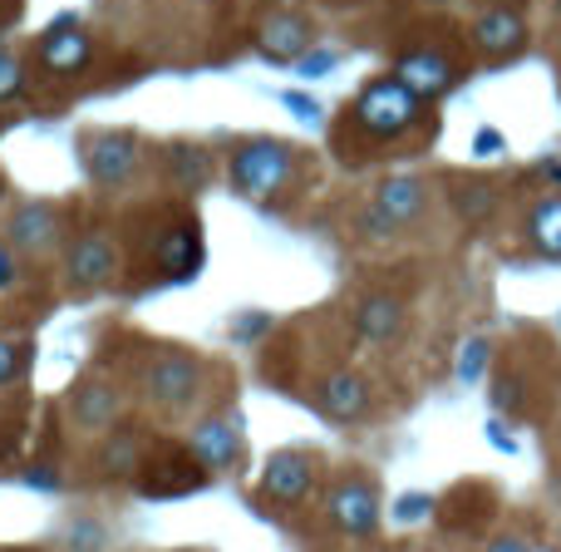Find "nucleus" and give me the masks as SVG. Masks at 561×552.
Segmentation results:
<instances>
[{
	"mask_svg": "<svg viewBox=\"0 0 561 552\" xmlns=\"http://www.w3.org/2000/svg\"><path fill=\"white\" fill-rule=\"evenodd\" d=\"M280 104H286L296 119H306V124H316V119H320V104L310 94H300V89H286V94H280Z\"/></svg>",
	"mask_w": 561,
	"mask_h": 552,
	"instance_id": "obj_29",
	"label": "nucleus"
},
{
	"mask_svg": "<svg viewBox=\"0 0 561 552\" xmlns=\"http://www.w3.org/2000/svg\"><path fill=\"white\" fill-rule=\"evenodd\" d=\"M369 207H375L389 227H409V223H419V217H424L428 188L419 183V178H389V183L375 188V203H369Z\"/></svg>",
	"mask_w": 561,
	"mask_h": 552,
	"instance_id": "obj_14",
	"label": "nucleus"
},
{
	"mask_svg": "<svg viewBox=\"0 0 561 552\" xmlns=\"http://www.w3.org/2000/svg\"><path fill=\"white\" fill-rule=\"evenodd\" d=\"M316 399L335 425H355V419H365V409H369V385H365V375H355V370H335V375L320 380Z\"/></svg>",
	"mask_w": 561,
	"mask_h": 552,
	"instance_id": "obj_13",
	"label": "nucleus"
},
{
	"mask_svg": "<svg viewBox=\"0 0 561 552\" xmlns=\"http://www.w3.org/2000/svg\"><path fill=\"white\" fill-rule=\"evenodd\" d=\"M20 94H25V65L0 49V104H10V99H20Z\"/></svg>",
	"mask_w": 561,
	"mask_h": 552,
	"instance_id": "obj_23",
	"label": "nucleus"
},
{
	"mask_svg": "<svg viewBox=\"0 0 561 552\" xmlns=\"http://www.w3.org/2000/svg\"><path fill=\"white\" fill-rule=\"evenodd\" d=\"M557 10H561V0H557Z\"/></svg>",
	"mask_w": 561,
	"mask_h": 552,
	"instance_id": "obj_38",
	"label": "nucleus"
},
{
	"mask_svg": "<svg viewBox=\"0 0 561 552\" xmlns=\"http://www.w3.org/2000/svg\"><path fill=\"white\" fill-rule=\"evenodd\" d=\"M69 409H75V425L79 429H114L118 419V395L108 385H79L75 399H69Z\"/></svg>",
	"mask_w": 561,
	"mask_h": 552,
	"instance_id": "obj_18",
	"label": "nucleus"
},
{
	"mask_svg": "<svg viewBox=\"0 0 561 552\" xmlns=\"http://www.w3.org/2000/svg\"><path fill=\"white\" fill-rule=\"evenodd\" d=\"M227 173H232V183L242 188L247 198H272L290 183V173H296V154H290L280 138H252V144H242L232 154Z\"/></svg>",
	"mask_w": 561,
	"mask_h": 552,
	"instance_id": "obj_1",
	"label": "nucleus"
},
{
	"mask_svg": "<svg viewBox=\"0 0 561 552\" xmlns=\"http://www.w3.org/2000/svg\"><path fill=\"white\" fill-rule=\"evenodd\" d=\"M533 552H561L557 543H533Z\"/></svg>",
	"mask_w": 561,
	"mask_h": 552,
	"instance_id": "obj_36",
	"label": "nucleus"
},
{
	"mask_svg": "<svg viewBox=\"0 0 561 552\" xmlns=\"http://www.w3.org/2000/svg\"><path fill=\"white\" fill-rule=\"evenodd\" d=\"M256 45H262L266 59L276 65H296V59L310 55V20L300 10H272V15L256 25Z\"/></svg>",
	"mask_w": 561,
	"mask_h": 552,
	"instance_id": "obj_8",
	"label": "nucleus"
},
{
	"mask_svg": "<svg viewBox=\"0 0 561 552\" xmlns=\"http://www.w3.org/2000/svg\"><path fill=\"white\" fill-rule=\"evenodd\" d=\"M428 514H434V498H428V494H404V498L394 504V518H399V523H424Z\"/></svg>",
	"mask_w": 561,
	"mask_h": 552,
	"instance_id": "obj_26",
	"label": "nucleus"
},
{
	"mask_svg": "<svg viewBox=\"0 0 561 552\" xmlns=\"http://www.w3.org/2000/svg\"><path fill=\"white\" fill-rule=\"evenodd\" d=\"M25 360H30L25 346H15V340H0V390L15 385V380L25 375Z\"/></svg>",
	"mask_w": 561,
	"mask_h": 552,
	"instance_id": "obj_24",
	"label": "nucleus"
},
{
	"mask_svg": "<svg viewBox=\"0 0 561 552\" xmlns=\"http://www.w3.org/2000/svg\"><path fill=\"white\" fill-rule=\"evenodd\" d=\"M473 148H478V158H497L503 154V134H497V128H478Z\"/></svg>",
	"mask_w": 561,
	"mask_h": 552,
	"instance_id": "obj_30",
	"label": "nucleus"
},
{
	"mask_svg": "<svg viewBox=\"0 0 561 552\" xmlns=\"http://www.w3.org/2000/svg\"><path fill=\"white\" fill-rule=\"evenodd\" d=\"M168 168H173V178L183 188H207V178H213V158H207L203 148H173Z\"/></svg>",
	"mask_w": 561,
	"mask_h": 552,
	"instance_id": "obj_20",
	"label": "nucleus"
},
{
	"mask_svg": "<svg viewBox=\"0 0 561 552\" xmlns=\"http://www.w3.org/2000/svg\"><path fill=\"white\" fill-rule=\"evenodd\" d=\"M527 237L542 257H561V193H547L527 217Z\"/></svg>",
	"mask_w": 561,
	"mask_h": 552,
	"instance_id": "obj_19",
	"label": "nucleus"
},
{
	"mask_svg": "<svg viewBox=\"0 0 561 552\" xmlns=\"http://www.w3.org/2000/svg\"><path fill=\"white\" fill-rule=\"evenodd\" d=\"M335 65H340L335 49H310L306 59H296V75H300V79H325Z\"/></svg>",
	"mask_w": 561,
	"mask_h": 552,
	"instance_id": "obj_25",
	"label": "nucleus"
},
{
	"mask_svg": "<svg viewBox=\"0 0 561 552\" xmlns=\"http://www.w3.org/2000/svg\"><path fill=\"white\" fill-rule=\"evenodd\" d=\"M104 464H108V474H138V469H144V444H138L134 435H118L114 444H108Z\"/></svg>",
	"mask_w": 561,
	"mask_h": 552,
	"instance_id": "obj_21",
	"label": "nucleus"
},
{
	"mask_svg": "<svg viewBox=\"0 0 561 552\" xmlns=\"http://www.w3.org/2000/svg\"><path fill=\"white\" fill-rule=\"evenodd\" d=\"M399 326H404V306H399L394 296H365L355 311V330L359 340H369V346H385V340L399 336Z\"/></svg>",
	"mask_w": 561,
	"mask_h": 552,
	"instance_id": "obj_16",
	"label": "nucleus"
},
{
	"mask_svg": "<svg viewBox=\"0 0 561 552\" xmlns=\"http://www.w3.org/2000/svg\"><path fill=\"white\" fill-rule=\"evenodd\" d=\"M153 257L168 277L187 281V277H197V267H203V237H197V227L183 223V227H173V233H163V243L153 247Z\"/></svg>",
	"mask_w": 561,
	"mask_h": 552,
	"instance_id": "obj_15",
	"label": "nucleus"
},
{
	"mask_svg": "<svg viewBox=\"0 0 561 552\" xmlns=\"http://www.w3.org/2000/svg\"><path fill=\"white\" fill-rule=\"evenodd\" d=\"M483 552H533V543H527L523 533H497L493 543H488Z\"/></svg>",
	"mask_w": 561,
	"mask_h": 552,
	"instance_id": "obj_32",
	"label": "nucleus"
},
{
	"mask_svg": "<svg viewBox=\"0 0 561 552\" xmlns=\"http://www.w3.org/2000/svg\"><path fill=\"white\" fill-rule=\"evenodd\" d=\"M547 173H552V178H561V158H552V164H547Z\"/></svg>",
	"mask_w": 561,
	"mask_h": 552,
	"instance_id": "obj_37",
	"label": "nucleus"
},
{
	"mask_svg": "<svg viewBox=\"0 0 561 552\" xmlns=\"http://www.w3.org/2000/svg\"><path fill=\"white\" fill-rule=\"evenodd\" d=\"M454 203H458V213H463V217H478V213H488V207H493V193H488V188H463Z\"/></svg>",
	"mask_w": 561,
	"mask_h": 552,
	"instance_id": "obj_28",
	"label": "nucleus"
},
{
	"mask_svg": "<svg viewBox=\"0 0 561 552\" xmlns=\"http://www.w3.org/2000/svg\"><path fill=\"white\" fill-rule=\"evenodd\" d=\"M359 227H365V233H369V237H389V233H394V227H389V223H385V217H379V213H375V207H365V213H359Z\"/></svg>",
	"mask_w": 561,
	"mask_h": 552,
	"instance_id": "obj_33",
	"label": "nucleus"
},
{
	"mask_svg": "<svg viewBox=\"0 0 561 552\" xmlns=\"http://www.w3.org/2000/svg\"><path fill=\"white\" fill-rule=\"evenodd\" d=\"M65 267H69V281H75V286H104V281L118 272V247L108 243L104 233H84L69 243Z\"/></svg>",
	"mask_w": 561,
	"mask_h": 552,
	"instance_id": "obj_10",
	"label": "nucleus"
},
{
	"mask_svg": "<svg viewBox=\"0 0 561 552\" xmlns=\"http://www.w3.org/2000/svg\"><path fill=\"white\" fill-rule=\"evenodd\" d=\"M473 45L483 49L488 59L517 55V49L527 45V20L517 15V10H507V5L483 10V15H478V25H473Z\"/></svg>",
	"mask_w": 561,
	"mask_h": 552,
	"instance_id": "obj_12",
	"label": "nucleus"
},
{
	"mask_svg": "<svg viewBox=\"0 0 561 552\" xmlns=\"http://www.w3.org/2000/svg\"><path fill=\"white\" fill-rule=\"evenodd\" d=\"M488 340L483 336H473L463 346V356H458V380H463V385H478V380H483V365H488Z\"/></svg>",
	"mask_w": 561,
	"mask_h": 552,
	"instance_id": "obj_22",
	"label": "nucleus"
},
{
	"mask_svg": "<svg viewBox=\"0 0 561 552\" xmlns=\"http://www.w3.org/2000/svg\"><path fill=\"white\" fill-rule=\"evenodd\" d=\"M488 439H493L497 449H503V454H517V444H513V435H507L503 425H497V419H488Z\"/></svg>",
	"mask_w": 561,
	"mask_h": 552,
	"instance_id": "obj_34",
	"label": "nucleus"
},
{
	"mask_svg": "<svg viewBox=\"0 0 561 552\" xmlns=\"http://www.w3.org/2000/svg\"><path fill=\"white\" fill-rule=\"evenodd\" d=\"M325 514L345 538H369L379 528L375 484H369V478H340V484L325 494Z\"/></svg>",
	"mask_w": 561,
	"mask_h": 552,
	"instance_id": "obj_4",
	"label": "nucleus"
},
{
	"mask_svg": "<svg viewBox=\"0 0 561 552\" xmlns=\"http://www.w3.org/2000/svg\"><path fill=\"white\" fill-rule=\"evenodd\" d=\"M316 488V459L306 449H276L262 469V494L272 504H300Z\"/></svg>",
	"mask_w": 561,
	"mask_h": 552,
	"instance_id": "obj_6",
	"label": "nucleus"
},
{
	"mask_svg": "<svg viewBox=\"0 0 561 552\" xmlns=\"http://www.w3.org/2000/svg\"><path fill=\"white\" fill-rule=\"evenodd\" d=\"M493 405H497V409H513V405H517V380H513V375H497Z\"/></svg>",
	"mask_w": 561,
	"mask_h": 552,
	"instance_id": "obj_31",
	"label": "nucleus"
},
{
	"mask_svg": "<svg viewBox=\"0 0 561 552\" xmlns=\"http://www.w3.org/2000/svg\"><path fill=\"white\" fill-rule=\"evenodd\" d=\"M262 330H272V316H266V311H247V316L232 320V340H256Z\"/></svg>",
	"mask_w": 561,
	"mask_h": 552,
	"instance_id": "obj_27",
	"label": "nucleus"
},
{
	"mask_svg": "<svg viewBox=\"0 0 561 552\" xmlns=\"http://www.w3.org/2000/svg\"><path fill=\"white\" fill-rule=\"evenodd\" d=\"M394 79H399V85H404L414 99H438L458 75H454V59L438 55V49H409V55H399Z\"/></svg>",
	"mask_w": 561,
	"mask_h": 552,
	"instance_id": "obj_9",
	"label": "nucleus"
},
{
	"mask_svg": "<svg viewBox=\"0 0 561 552\" xmlns=\"http://www.w3.org/2000/svg\"><path fill=\"white\" fill-rule=\"evenodd\" d=\"M419 104H424V99H414L399 79H375V85H365L355 99V124L365 128L369 138H399L404 128H414Z\"/></svg>",
	"mask_w": 561,
	"mask_h": 552,
	"instance_id": "obj_2",
	"label": "nucleus"
},
{
	"mask_svg": "<svg viewBox=\"0 0 561 552\" xmlns=\"http://www.w3.org/2000/svg\"><path fill=\"white\" fill-rule=\"evenodd\" d=\"M197 385H203V365L183 350H163L153 356V365L144 370V390L153 405L163 409H187L197 399Z\"/></svg>",
	"mask_w": 561,
	"mask_h": 552,
	"instance_id": "obj_3",
	"label": "nucleus"
},
{
	"mask_svg": "<svg viewBox=\"0 0 561 552\" xmlns=\"http://www.w3.org/2000/svg\"><path fill=\"white\" fill-rule=\"evenodd\" d=\"M10 237L15 247H30V252H45V247L59 243V217L49 203H25L15 217H10Z\"/></svg>",
	"mask_w": 561,
	"mask_h": 552,
	"instance_id": "obj_17",
	"label": "nucleus"
},
{
	"mask_svg": "<svg viewBox=\"0 0 561 552\" xmlns=\"http://www.w3.org/2000/svg\"><path fill=\"white\" fill-rule=\"evenodd\" d=\"M79 164L99 188H124L138 168V144L128 134H89L79 148Z\"/></svg>",
	"mask_w": 561,
	"mask_h": 552,
	"instance_id": "obj_5",
	"label": "nucleus"
},
{
	"mask_svg": "<svg viewBox=\"0 0 561 552\" xmlns=\"http://www.w3.org/2000/svg\"><path fill=\"white\" fill-rule=\"evenodd\" d=\"M187 449H193V464H203L207 474H222V469H232L242 459V429L227 415H207L203 425H193Z\"/></svg>",
	"mask_w": 561,
	"mask_h": 552,
	"instance_id": "obj_7",
	"label": "nucleus"
},
{
	"mask_svg": "<svg viewBox=\"0 0 561 552\" xmlns=\"http://www.w3.org/2000/svg\"><path fill=\"white\" fill-rule=\"evenodd\" d=\"M89 35L75 25V15H59L55 25L39 35V65L55 69V75H75V69L89 65Z\"/></svg>",
	"mask_w": 561,
	"mask_h": 552,
	"instance_id": "obj_11",
	"label": "nucleus"
},
{
	"mask_svg": "<svg viewBox=\"0 0 561 552\" xmlns=\"http://www.w3.org/2000/svg\"><path fill=\"white\" fill-rule=\"evenodd\" d=\"M5 286H15V262H10V252L0 247V291Z\"/></svg>",
	"mask_w": 561,
	"mask_h": 552,
	"instance_id": "obj_35",
	"label": "nucleus"
}]
</instances>
